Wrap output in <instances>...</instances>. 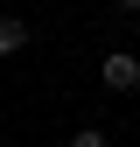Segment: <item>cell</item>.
<instances>
[{
    "instance_id": "4",
    "label": "cell",
    "mask_w": 140,
    "mask_h": 147,
    "mask_svg": "<svg viewBox=\"0 0 140 147\" xmlns=\"http://www.w3.org/2000/svg\"><path fill=\"white\" fill-rule=\"evenodd\" d=\"M119 14H140V0H119Z\"/></svg>"
},
{
    "instance_id": "1",
    "label": "cell",
    "mask_w": 140,
    "mask_h": 147,
    "mask_svg": "<svg viewBox=\"0 0 140 147\" xmlns=\"http://www.w3.org/2000/svg\"><path fill=\"white\" fill-rule=\"evenodd\" d=\"M98 77L112 91H140V56H133V49H112V56L98 63Z\"/></svg>"
},
{
    "instance_id": "3",
    "label": "cell",
    "mask_w": 140,
    "mask_h": 147,
    "mask_svg": "<svg viewBox=\"0 0 140 147\" xmlns=\"http://www.w3.org/2000/svg\"><path fill=\"white\" fill-rule=\"evenodd\" d=\"M70 147H112V140H105L98 126H84V133H70Z\"/></svg>"
},
{
    "instance_id": "2",
    "label": "cell",
    "mask_w": 140,
    "mask_h": 147,
    "mask_svg": "<svg viewBox=\"0 0 140 147\" xmlns=\"http://www.w3.org/2000/svg\"><path fill=\"white\" fill-rule=\"evenodd\" d=\"M21 42H28V28L14 21V14H0V56H14V49H21Z\"/></svg>"
}]
</instances>
